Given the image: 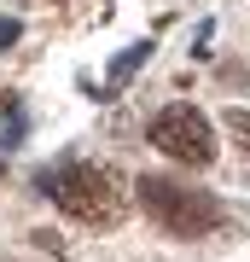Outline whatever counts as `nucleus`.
Instances as JSON below:
<instances>
[{
    "label": "nucleus",
    "instance_id": "nucleus-5",
    "mask_svg": "<svg viewBox=\"0 0 250 262\" xmlns=\"http://www.w3.org/2000/svg\"><path fill=\"white\" fill-rule=\"evenodd\" d=\"M227 128H233V140H239L244 158H250V111H227Z\"/></svg>",
    "mask_w": 250,
    "mask_h": 262
},
{
    "label": "nucleus",
    "instance_id": "nucleus-7",
    "mask_svg": "<svg viewBox=\"0 0 250 262\" xmlns=\"http://www.w3.org/2000/svg\"><path fill=\"white\" fill-rule=\"evenodd\" d=\"M0 175H6V158H0Z\"/></svg>",
    "mask_w": 250,
    "mask_h": 262
},
{
    "label": "nucleus",
    "instance_id": "nucleus-1",
    "mask_svg": "<svg viewBox=\"0 0 250 262\" xmlns=\"http://www.w3.org/2000/svg\"><path fill=\"white\" fill-rule=\"evenodd\" d=\"M134 198H140V210H146L163 233H175V239H210V233L227 227V204L215 192L180 187V181H169V175H134Z\"/></svg>",
    "mask_w": 250,
    "mask_h": 262
},
{
    "label": "nucleus",
    "instance_id": "nucleus-4",
    "mask_svg": "<svg viewBox=\"0 0 250 262\" xmlns=\"http://www.w3.org/2000/svg\"><path fill=\"white\" fill-rule=\"evenodd\" d=\"M151 58V41H134V47H122L117 53V64H111V82H105V94H122V88H128V76L140 70Z\"/></svg>",
    "mask_w": 250,
    "mask_h": 262
},
{
    "label": "nucleus",
    "instance_id": "nucleus-6",
    "mask_svg": "<svg viewBox=\"0 0 250 262\" xmlns=\"http://www.w3.org/2000/svg\"><path fill=\"white\" fill-rule=\"evenodd\" d=\"M18 41V18H0V47H12Z\"/></svg>",
    "mask_w": 250,
    "mask_h": 262
},
{
    "label": "nucleus",
    "instance_id": "nucleus-2",
    "mask_svg": "<svg viewBox=\"0 0 250 262\" xmlns=\"http://www.w3.org/2000/svg\"><path fill=\"white\" fill-rule=\"evenodd\" d=\"M35 192H47L70 222H87V227H111L117 215H122L117 175L99 169V163H82V158H64V163L41 169V175H35Z\"/></svg>",
    "mask_w": 250,
    "mask_h": 262
},
{
    "label": "nucleus",
    "instance_id": "nucleus-3",
    "mask_svg": "<svg viewBox=\"0 0 250 262\" xmlns=\"http://www.w3.org/2000/svg\"><path fill=\"white\" fill-rule=\"evenodd\" d=\"M146 140L157 146L163 158L186 163V169H204V163H215V128L204 122V111H198V105H163V111L151 117Z\"/></svg>",
    "mask_w": 250,
    "mask_h": 262
}]
</instances>
